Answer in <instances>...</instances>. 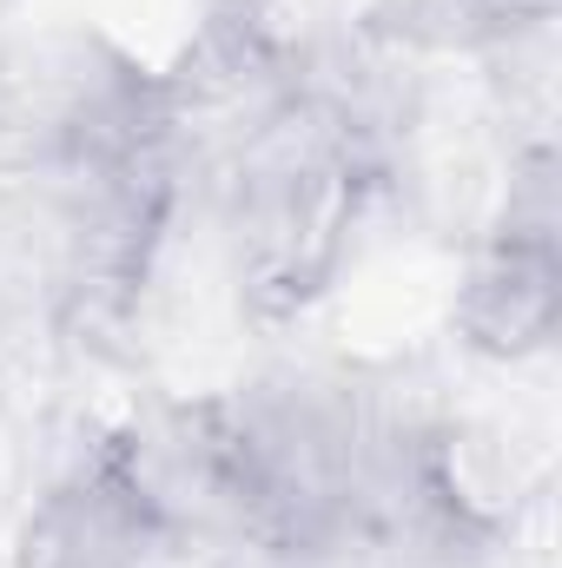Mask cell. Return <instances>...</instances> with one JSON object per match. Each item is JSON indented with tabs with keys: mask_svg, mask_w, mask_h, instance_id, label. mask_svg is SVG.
<instances>
[{
	"mask_svg": "<svg viewBox=\"0 0 562 568\" xmlns=\"http://www.w3.org/2000/svg\"><path fill=\"white\" fill-rule=\"evenodd\" d=\"M556 304H562V258H556V179L550 159L530 165V179L510 199V219L496 232V245L483 252L470 297H463V331L483 351L523 357L543 351L556 331Z\"/></svg>",
	"mask_w": 562,
	"mask_h": 568,
	"instance_id": "1",
	"label": "cell"
},
{
	"mask_svg": "<svg viewBox=\"0 0 562 568\" xmlns=\"http://www.w3.org/2000/svg\"><path fill=\"white\" fill-rule=\"evenodd\" d=\"M152 536H159V516L140 496L133 469L107 456L93 476H80L40 509L20 568H140Z\"/></svg>",
	"mask_w": 562,
	"mask_h": 568,
	"instance_id": "2",
	"label": "cell"
},
{
	"mask_svg": "<svg viewBox=\"0 0 562 568\" xmlns=\"http://www.w3.org/2000/svg\"><path fill=\"white\" fill-rule=\"evenodd\" d=\"M470 13L483 27H543L556 13V0H470Z\"/></svg>",
	"mask_w": 562,
	"mask_h": 568,
	"instance_id": "3",
	"label": "cell"
}]
</instances>
